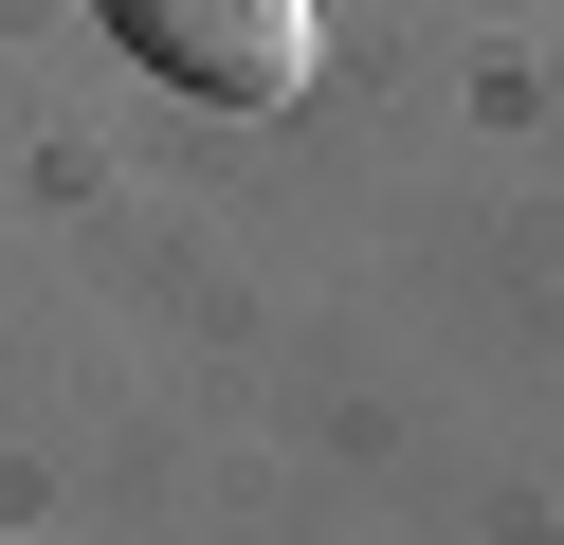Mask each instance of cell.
I'll return each mask as SVG.
<instances>
[{
  "mask_svg": "<svg viewBox=\"0 0 564 545\" xmlns=\"http://www.w3.org/2000/svg\"><path fill=\"white\" fill-rule=\"evenodd\" d=\"M91 19H110L164 91H200V109H292L310 55H328L310 0H91Z\"/></svg>",
  "mask_w": 564,
  "mask_h": 545,
  "instance_id": "obj_1",
  "label": "cell"
}]
</instances>
